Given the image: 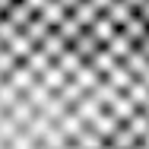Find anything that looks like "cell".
Wrapping results in <instances>:
<instances>
[{
	"mask_svg": "<svg viewBox=\"0 0 149 149\" xmlns=\"http://www.w3.org/2000/svg\"><path fill=\"white\" fill-rule=\"evenodd\" d=\"M54 127H57V130L67 136V140H73V136L83 130V120L76 118V111H73V108H67V111H63L57 120H54Z\"/></svg>",
	"mask_w": 149,
	"mask_h": 149,
	"instance_id": "cell-6",
	"label": "cell"
},
{
	"mask_svg": "<svg viewBox=\"0 0 149 149\" xmlns=\"http://www.w3.org/2000/svg\"><path fill=\"white\" fill-rule=\"evenodd\" d=\"M6 114L16 120L19 127H26V124H29V118L35 114V108H32V102L26 98V95H19V98H16V102H13V105L6 108Z\"/></svg>",
	"mask_w": 149,
	"mask_h": 149,
	"instance_id": "cell-8",
	"label": "cell"
},
{
	"mask_svg": "<svg viewBox=\"0 0 149 149\" xmlns=\"http://www.w3.org/2000/svg\"><path fill=\"white\" fill-rule=\"evenodd\" d=\"M118 29L124 32V35L133 41V45H136V41L146 35V29H149V26L143 22V19H140V16H136V13H130V16H127V22H124V26H118Z\"/></svg>",
	"mask_w": 149,
	"mask_h": 149,
	"instance_id": "cell-19",
	"label": "cell"
},
{
	"mask_svg": "<svg viewBox=\"0 0 149 149\" xmlns=\"http://www.w3.org/2000/svg\"><path fill=\"white\" fill-rule=\"evenodd\" d=\"M124 95H127V98H130V102L140 108V105H143V102L149 98V86L143 83V79H140V76H133V79H130V86L124 89Z\"/></svg>",
	"mask_w": 149,
	"mask_h": 149,
	"instance_id": "cell-23",
	"label": "cell"
},
{
	"mask_svg": "<svg viewBox=\"0 0 149 149\" xmlns=\"http://www.w3.org/2000/svg\"><path fill=\"white\" fill-rule=\"evenodd\" d=\"M6 48H10V51H13V54H16L19 60H22V57H26V54L32 51V48H38V45H32V41H29V35H26V32L19 29L16 35H13V41H10Z\"/></svg>",
	"mask_w": 149,
	"mask_h": 149,
	"instance_id": "cell-28",
	"label": "cell"
},
{
	"mask_svg": "<svg viewBox=\"0 0 149 149\" xmlns=\"http://www.w3.org/2000/svg\"><path fill=\"white\" fill-rule=\"evenodd\" d=\"M133 149H149L146 143H140V140H136V143H133Z\"/></svg>",
	"mask_w": 149,
	"mask_h": 149,
	"instance_id": "cell-44",
	"label": "cell"
},
{
	"mask_svg": "<svg viewBox=\"0 0 149 149\" xmlns=\"http://www.w3.org/2000/svg\"><path fill=\"white\" fill-rule=\"evenodd\" d=\"M89 32H92V35H95V38H98V41H102V45H105V41H108V38H111V35L118 32V26H114V22H111V19L105 16V13H98V16L92 19Z\"/></svg>",
	"mask_w": 149,
	"mask_h": 149,
	"instance_id": "cell-17",
	"label": "cell"
},
{
	"mask_svg": "<svg viewBox=\"0 0 149 149\" xmlns=\"http://www.w3.org/2000/svg\"><path fill=\"white\" fill-rule=\"evenodd\" d=\"M60 3H63L67 10H73V3H76V0H60Z\"/></svg>",
	"mask_w": 149,
	"mask_h": 149,
	"instance_id": "cell-41",
	"label": "cell"
},
{
	"mask_svg": "<svg viewBox=\"0 0 149 149\" xmlns=\"http://www.w3.org/2000/svg\"><path fill=\"white\" fill-rule=\"evenodd\" d=\"M89 60H92V67H95V70H98L102 76H105V73H108L111 67H118V63H120V60L114 57V54H111V51H108L105 45H102V48H98V51H95V54H92Z\"/></svg>",
	"mask_w": 149,
	"mask_h": 149,
	"instance_id": "cell-20",
	"label": "cell"
},
{
	"mask_svg": "<svg viewBox=\"0 0 149 149\" xmlns=\"http://www.w3.org/2000/svg\"><path fill=\"white\" fill-rule=\"evenodd\" d=\"M136 140H140V136H136L127 124H118V130L108 136V143H111L114 149H133V143H136Z\"/></svg>",
	"mask_w": 149,
	"mask_h": 149,
	"instance_id": "cell-18",
	"label": "cell"
},
{
	"mask_svg": "<svg viewBox=\"0 0 149 149\" xmlns=\"http://www.w3.org/2000/svg\"><path fill=\"white\" fill-rule=\"evenodd\" d=\"M13 3H16V0H0V13H6V10L13 6Z\"/></svg>",
	"mask_w": 149,
	"mask_h": 149,
	"instance_id": "cell-36",
	"label": "cell"
},
{
	"mask_svg": "<svg viewBox=\"0 0 149 149\" xmlns=\"http://www.w3.org/2000/svg\"><path fill=\"white\" fill-rule=\"evenodd\" d=\"M67 108H70V105H67V102H63V98H60L57 92H51V95H48V102H45V105H41V108H38V111H41V114H45V118H51V120H57L60 114H63V111H67Z\"/></svg>",
	"mask_w": 149,
	"mask_h": 149,
	"instance_id": "cell-22",
	"label": "cell"
},
{
	"mask_svg": "<svg viewBox=\"0 0 149 149\" xmlns=\"http://www.w3.org/2000/svg\"><path fill=\"white\" fill-rule=\"evenodd\" d=\"M6 79H10V83H13V86H16V89H19V92H26V89H29V86H32V83L38 79V76L32 73V70H29V67H26V63H22V60H19V63H16V67H13V70L6 73Z\"/></svg>",
	"mask_w": 149,
	"mask_h": 149,
	"instance_id": "cell-7",
	"label": "cell"
},
{
	"mask_svg": "<svg viewBox=\"0 0 149 149\" xmlns=\"http://www.w3.org/2000/svg\"><path fill=\"white\" fill-rule=\"evenodd\" d=\"M140 79H143V83H146V86H149V67H146V70H143V73H140Z\"/></svg>",
	"mask_w": 149,
	"mask_h": 149,
	"instance_id": "cell-40",
	"label": "cell"
},
{
	"mask_svg": "<svg viewBox=\"0 0 149 149\" xmlns=\"http://www.w3.org/2000/svg\"><path fill=\"white\" fill-rule=\"evenodd\" d=\"M140 143H146V146H149V130L143 133V136H140Z\"/></svg>",
	"mask_w": 149,
	"mask_h": 149,
	"instance_id": "cell-43",
	"label": "cell"
},
{
	"mask_svg": "<svg viewBox=\"0 0 149 149\" xmlns=\"http://www.w3.org/2000/svg\"><path fill=\"white\" fill-rule=\"evenodd\" d=\"M32 149H48V146H45V143H35V146H32Z\"/></svg>",
	"mask_w": 149,
	"mask_h": 149,
	"instance_id": "cell-47",
	"label": "cell"
},
{
	"mask_svg": "<svg viewBox=\"0 0 149 149\" xmlns=\"http://www.w3.org/2000/svg\"><path fill=\"white\" fill-rule=\"evenodd\" d=\"M102 13H105V16L114 22V26H124V22H127V16L133 13V6H130L127 0H111V3H108Z\"/></svg>",
	"mask_w": 149,
	"mask_h": 149,
	"instance_id": "cell-16",
	"label": "cell"
},
{
	"mask_svg": "<svg viewBox=\"0 0 149 149\" xmlns=\"http://www.w3.org/2000/svg\"><path fill=\"white\" fill-rule=\"evenodd\" d=\"M118 124H124V120H118L114 114H111V111H108V108H102V111H98V114L89 120V127L95 130V133H98V136H102V140H108V136L118 130Z\"/></svg>",
	"mask_w": 149,
	"mask_h": 149,
	"instance_id": "cell-2",
	"label": "cell"
},
{
	"mask_svg": "<svg viewBox=\"0 0 149 149\" xmlns=\"http://www.w3.org/2000/svg\"><path fill=\"white\" fill-rule=\"evenodd\" d=\"M26 3H29L32 10H35V13H38V10H41V3H45V0H26Z\"/></svg>",
	"mask_w": 149,
	"mask_h": 149,
	"instance_id": "cell-37",
	"label": "cell"
},
{
	"mask_svg": "<svg viewBox=\"0 0 149 149\" xmlns=\"http://www.w3.org/2000/svg\"><path fill=\"white\" fill-rule=\"evenodd\" d=\"M22 95L29 98V102H32V108L38 111V108H41V105L48 102V95H51V89H48V86H45L41 79H35V83H32V86H29L26 92H22Z\"/></svg>",
	"mask_w": 149,
	"mask_h": 149,
	"instance_id": "cell-24",
	"label": "cell"
},
{
	"mask_svg": "<svg viewBox=\"0 0 149 149\" xmlns=\"http://www.w3.org/2000/svg\"><path fill=\"white\" fill-rule=\"evenodd\" d=\"M140 111H146V114H149V98L143 102V105H140Z\"/></svg>",
	"mask_w": 149,
	"mask_h": 149,
	"instance_id": "cell-42",
	"label": "cell"
},
{
	"mask_svg": "<svg viewBox=\"0 0 149 149\" xmlns=\"http://www.w3.org/2000/svg\"><path fill=\"white\" fill-rule=\"evenodd\" d=\"M120 63H124V67H127L133 76H140V73H143V70L149 67V57L143 54V51H140V48H136V45H133V48H130V51L120 57Z\"/></svg>",
	"mask_w": 149,
	"mask_h": 149,
	"instance_id": "cell-10",
	"label": "cell"
},
{
	"mask_svg": "<svg viewBox=\"0 0 149 149\" xmlns=\"http://www.w3.org/2000/svg\"><path fill=\"white\" fill-rule=\"evenodd\" d=\"M105 108H108V111H111V114H114L118 120H127L130 114H133V111H136V105H133V102H130L124 92H118V95H114V98H111Z\"/></svg>",
	"mask_w": 149,
	"mask_h": 149,
	"instance_id": "cell-11",
	"label": "cell"
},
{
	"mask_svg": "<svg viewBox=\"0 0 149 149\" xmlns=\"http://www.w3.org/2000/svg\"><path fill=\"white\" fill-rule=\"evenodd\" d=\"M54 63H57L60 70H63V73H67V76H70V73H73V70H76V67H79V63H83V57H79V54H76V51H73V48H70V45H67V48H63V51H60V57L54 60Z\"/></svg>",
	"mask_w": 149,
	"mask_h": 149,
	"instance_id": "cell-26",
	"label": "cell"
},
{
	"mask_svg": "<svg viewBox=\"0 0 149 149\" xmlns=\"http://www.w3.org/2000/svg\"><path fill=\"white\" fill-rule=\"evenodd\" d=\"M60 149H83V146H79V143H73V140H67V143H63Z\"/></svg>",
	"mask_w": 149,
	"mask_h": 149,
	"instance_id": "cell-38",
	"label": "cell"
},
{
	"mask_svg": "<svg viewBox=\"0 0 149 149\" xmlns=\"http://www.w3.org/2000/svg\"><path fill=\"white\" fill-rule=\"evenodd\" d=\"M22 63H26V67H29L32 73H35V76H41V73H45V70H48V67H51V63H54V60L48 57V54H45V51H41V48H32L29 54H26V57H22Z\"/></svg>",
	"mask_w": 149,
	"mask_h": 149,
	"instance_id": "cell-13",
	"label": "cell"
},
{
	"mask_svg": "<svg viewBox=\"0 0 149 149\" xmlns=\"http://www.w3.org/2000/svg\"><path fill=\"white\" fill-rule=\"evenodd\" d=\"M133 13H136V16H140V19H143V22L149 26V0H140V6H136Z\"/></svg>",
	"mask_w": 149,
	"mask_h": 149,
	"instance_id": "cell-34",
	"label": "cell"
},
{
	"mask_svg": "<svg viewBox=\"0 0 149 149\" xmlns=\"http://www.w3.org/2000/svg\"><path fill=\"white\" fill-rule=\"evenodd\" d=\"M67 13H70V10H67L60 0H45V3H41V10H38V16H41L48 26H57V22L67 16Z\"/></svg>",
	"mask_w": 149,
	"mask_h": 149,
	"instance_id": "cell-9",
	"label": "cell"
},
{
	"mask_svg": "<svg viewBox=\"0 0 149 149\" xmlns=\"http://www.w3.org/2000/svg\"><path fill=\"white\" fill-rule=\"evenodd\" d=\"M124 124H127V127H130V130H133L136 136H143V133L149 130V114H146V111H140V108H136V111H133L130 118L124 120Z\"/></svg>",
	"mask_w": 149,
	"mask_h": 149,
	"instance_id": "cell-30",
	"label": "cell"
},
{
	"mask_svg": "<svg viewBox=\"0 0 149 149\" xmlns=\"http://www.w3.org/2000/svg\"><path fill=\"white\" fill-rule=\"evenodd\" d=\"M70 108L76 111V118L83 120V124H89V120L95 118V114H98L102 108H105V102H102V98H98V95H95V92L89 89V92H83V98H76V102H73Z\"/></svg>",
	"mask_w": 149,
	"mask_h": 149,
	"instance_id": "cell-1",
	"label": "cell"
},
{
	"mask_svg": "<svg viewBox=\"0 0 149 149\" xmlns=\"http://www.w3.org/2000/svg\"><path fill=\"white\" fill-rule=\"evenodd\" d=\"M16 63H19V57H16V54H13V51H10V48L3 45V48H0V73L6 76V73H10V70H13Z\"/></svg>",
	"mask_w": 149,
	"mask_h": 149,
	"instance_id": "cell-32",
	"label": "cell"
},
{
	"mask_svg": "<svg viewBox=\"0 0 149 149\" xmlns=\"http://www.w3.org/2000/svg\"><path fill=\"white\" fill-rule=\"evenodd\" d=\"M54 29H57L60 35H63V41H67V45H70V41H73V38H76V35H79V32H83V26H79V22H76V19H73V16H70V13H67V16H63V19H60L57 26H54Z\"/></svg>",
	"mask_w": 149,
	"mask_h": 149,
	"instance_id": "cell-29",
	"label": "cell"
},
{
	"mask_svg": "<svg viewBox=\"0 0 149 149\" xmlns=\"http://www.w3.org/2000/svg\"><path fill=\"white\" fill-rule=\"evenodd\" d=\"M70 48H73V51H76V54H79L83 60H89L92 54L102 48V41H98V38H95L89 29H83L79 35H76V38H73V41H70Z\"/></svg>",
	"mask_w": 149,
	"mask_h": 149,
	"instance_id": "cell-3",
	"label": "cell"
},
{
	"mask_svg": "<svg viewBox=\"0 0 149 149\" xmlns=\"http://www.w3.org/2000/svg\"><path fill=\"white\" fill-rule=\"evenodd\" d=\"M70 79H76V83H79V86H83V89L89 92L92 86H95V83H98V79H102V73H98V70H95V67H92V60H83V63H79V67H76V70H73V73H70Z\"/></svg>",
	"mask_w": 149,
	"mask_h": 149,
	"instance_id": "cell-5",
	"label": "cell"
},
{
	"mask_svg": "<svg viewBox=\"0 0 149 149\" xmlns=\"http://www.w3.org/2000/svg\"><path fill=\"white\" fill-rule=\"evenodd\" d=\"M98 13H102V10H98L92 0H76V3H73V10H70V16H73V19L83 26V29H89V26H92V19H95Z\"/></svg>",
	"mask_w": 149,
	"mask_h": 149,
	"instance_id": "cell-4",
	"label": "cell"
},
{
	"mask_svg": "<svg viewBox=\"0 0 149 149\" xmlns=\"http://www.w3.org/2000/svg\"><path fill=\"white\" fill-rule=\"evenodd\" d=\"M16 32H19V26H13L6 16H0V45H10Z\"/></svg>",
	"mask_w": 149,
	"mask_h": 149,
	"instance_id": "cell-33",
	"label": "cell"
},
{
	"mask_svg": "<svg viewBox=\"0 0 149 149\" xmlns=\"http://www.w3.org/2000/svg\"><path fill=\"white\" fill-rule=\"evenodd\" d=\"M73 143H79L83 149H98L102 143H105V140H102V136H98V133L92 130L89 124H83V130H79V133L73 136Z\"/></svg>",
	"mask_w": 149,
	"mask_h": 149,
	"instance_id": "cell-27",
	"label": "cell"
},
{
	"mask_svg": "<svg viewBox=\"0 0 149 149\" xmlns=\"http://www.w3.org/2000/svg\"><path fill=\"white\" fill-rule=\"evenodd\" d=\"M0 16H3V13H0Z\"/></svg>",
	"mask_w": 149,
	"mask_h": 149,
	"instance_id": "cell-48",
	"label": "cell"
},
{
	"mask_svg": "<svg viewBox=\"0 0 149 149\" xmlns=\"http://www.w3.org/2000/svg\"><path fill=\"white\" fill-rule=\"evenodd\" d=\"M127 3H130V6H133V10H136V6H140V0H127Z\"/></svg>",
	"mask_w": 149,
	"mask_h": 149,
	"instance_id": "cell-46",
	"label": "cell"
},
{
	"mask_svg": "<svg viewBox=\"0 0 149 149\" xmlns=\"http://www.w3.org/2000/svg\"><path fill=\"white\" fill-rule=\"evenodd\" d=\"M136 48H140V51H143V54L149 57V29H146V35H143V38L136 41Z\"/></svg>",
	"mask_w": 149,
	"mask_h": 149,
	"instance_id": "cell-35",
	"label": "cell"
},
{
	"mask_svg": "<svg viewBox=\"0 0 149 149\" xmlns=\"http://www.w3.org/2000/svg\"><path fill=\"white\" fill-rule=\"evenodd\" d=\"M51 29H54V26H48V22H45V19L38 16V13H35V16H32L29 22L22 26V32L29 35V41H32V45H41V38H45V35H48Z\"/></svg>",
	"mask_w": 149,
	"mask_h": 149,
	"instance_id": "cell-15",
	"label": "cell"
},
{
	"mask_svg": "<svg viewBox=\"0 0 149 149\" xmlns=\"http://www.w3.org/2000/svg\"><path fill=\"white\" fill-rule=\"evenodd\" d=\"M98 149H114V146H111V143H108V140H105V143H102V146H98Z\"/></svg>",
	"mask_w": 149,
	"mask_h": 149,
	"instance_id": "cell-45",
	"label": "cell"
},
{
	"mask_svg": "<svg viewBox=\"0 0 149 149\" xmlns=\"http://www.w3.org/2000/svg\"><path fill=\"white\" fill-rule=\"evenodd\" d=\"M38 143H45V146H48V149H60V146H63V143H67V136H63V133H60V130H57V127L51 124V127H48V130L41 133V140H38Z\"/></svg>",
	"mask_w": 149,
	"mask_h": 149,
	"instance_id": "cell-31",
	"label": "cell"
},
{
	"mask_svg": "<svg viewBox=\"0 0 149 149\" xmlns=\"http://www.w3.org/2000/svg\"><path fill=\"white\" fill-rule=\"evenodd\" d=\"M38 79H41V83H45V86H48V89H51V92H57L60 86L67 83V73L60 70L57 63H51V67H48V70H45L41 76H38Z\"/></svg>",
	"mask_w": 149,
	"mask_h": 149,
	"instance_id": "cell-25",
	"label": "cell"
},
{
	"mask_svg": "<svg viewBox=\"0 0 149 149\" xmlns=\"http://www.w3.org/2000/svg\"><path fill=\"white\" fill-rule=\"evenodd\" d=\"M105 79H108V83H111V86H114L118 92H124L127 86H130V79H133V73H130V70H127L124 63H118V67H111V70L105 73Z\"/></svg>",
	"mask_w": 149,
	"mask_h": 149,
	"instance_id": "cell-21",
	"label": "cell"
},
{
	"mask_svg": "<svg viewBox=\"0 0 149 149\" xmlns=\"http://www.w3.org/2000/svg\"><path fill=\"white\" fill-rule=\"evenodd\" d=\"M92 3H95V6H98V10H105V6H108V3H111V0H92Z\"/></svg>",
	"mask_w": 149,
	"mask_h": 149,
	"instance_id": "cell-39",
	"label": "cell"
},
{
	"mask_svg": "<svg viewBox=\"0 0 149 149\" xmlns=\"http://www.w3.org/2000/svg\"><path fill=\"white\" fill-rule=\"evenodd\" d=\"M3 16H6V19L13 22V26H19V29H22V26L29 22L32 16H35V10H32V6L26 3V0H16V3H13V6H10V10L3 13Z\"/></svg>",
	"mask_w": 149,
	"mask_h": 149,
	"instance_id": "cell-14",
	"label": "cell"
},
{
	"mask_svg": "<svg viewBox=\"0 0 149 149\" xmlns=\"http://www.w3.org/2000/svg\"><path fill=\"white\" fill-rule=\"evenodd\" d=\"M38 48H41V51H45L51 60H57V57H60V51L67 48V41H63V35H60L57 29H51L45 38H41V45H38Z\"/></svg>",
	"mask_w": 149,
	"mask_h": 149,
	"instance_id": "cell-12",
	"label": "cell"
}]
</instances>
